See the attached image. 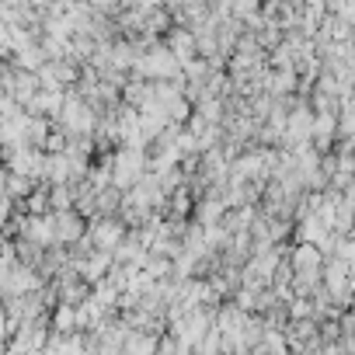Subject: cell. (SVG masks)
I'll list each match as a JSON object with an SVG mask.
<instances>
[{
	"label": "cell",
	"instance_id": "obj_1",
	"mask_svg": "<svg viewBox=\"0 0 355 355\" xmlns=\"http://www.w3.org/2000/svg\"><path fill=\"white\" fill-rule=\"evenodd\" d=\"M178 70H182V67H178V60L164 46V39L153 42L150 49H143L136 56V63L129 67V73L132 77H143V80H171V77H178Z\"/></svg>",
	"mask_w": 355,
	"mask_h": 355
},
{
	"label": "cell",
	"instance_id": "obj_2",
	"mask_svg": "<svg viewBox=\"0 0 355 355\" xmlns=\"http://www.w3.org/2000/svg\"><path fill=\"white\" fill-rule=\"evenodd\" d=\"M56 125H63V132L67 136H91V129H94V122H98V115H94V108L73 91V87H67V94H63V105H60V115L53 119Z\"/></svg>",
	"mask_w": 355,
	"mask_h": 355
},
{
	"label": "cell",
	"instance_id": "obj_3",
	"mask_svg": "<svg viewBox=\"0 0 355 355\" xmlns=\"http://www.w3.org/2000/svg\"><path fill=\"white\" fill-rule=\"evenodd\" d=\"M143 171H146V150H139V146H115L112 150V185L119 192H125Z\"/></svg>",
	"mask_w": 355,
	"mask_h": 355
},
{
	"label": "cell",
	"instance_id": "obj_4",
	"mask_svg": "<svg viewBox=\"0 0 355 355\" xmlns=\"http://www.w3.org/2000/svg\"><path fill=\"white\" fill-rule=\"evenodd\" d=\"M125 230H129V227H125L115 213H108V216H91L87 227H84V234L91 237V244L101 248V251H115L119 241L125 237Z\"/></svg>",
	"mask_w": 355,
	"mask_h": 355
},
{
	"label": "cell",
	"instance_id": "obj_5",
	"mask_svg": "<svg viewBox=\"0 0 355 355\" xmlns=\"http://www.w3.org/2000/svg\"><path fill=\"white\" fill-rule=\"evenodd\" d=\"M49 213H53V237H56V244H73L84 234V227H87V220L77 209H49Z\"/></svg>",
	"mask_w": 355,
	"mask_h": 355
},
{
	"label": "cell",
	"instance_id": "obj_6",
	"mask_svg": "<svg viewBox=\"0 0 355 355\" xmlns=\"http://www.w3.org/2000/svg\"><path fill=\"white\" fill-rule=\"evenodd\" d=\"M164 46L171 49V56L178 60V67L189 63V60L196 56V35H192V28H185V25H171V28L164 32Z\"/></svg>",
	"mask_w": 355,
	"mask_h": 355
},
{
	"label": "cell",
	"instance_id": "obj_7",
	"mask_svg": "<svg viewBox=\"0 0 355 355\" xmlns=\"http://www.w3.org/2000/svg\"><path fill=\"white\" fill-rule=\"evenodd\" d=\"M286 258H289L293 272H320V265H324L320 248H317V244H310V241H293Z\"/></svg>",
	"mask_w": 355,
	"mask_h": 355
},
{
	"label": "cell",
	"instance_id": "obj_8",
	"mask_svg": "<svg viewBox=\"0 0 355 355\" xmlns=\"http://www.w3.org/2000/svg\"><path fill=\"white\" fill-rule=\"evenodd\" d=\"M63 94H67V91H35V94H32V98H28L21 108H25L28 115H42V119H49V122H53V119L60 115Z\"/></svg>",
	"mask_w": 355,
	"mask_h": 355
},
{
	"label": "cell",
	"instance_id": "obj_9",
	"mask_svg": "<svg viewBox=\"0 0 355 355\" xmlns=\"http://www.w3.org/2000/svg\"><path fill=\"white\" fill-rule=\"evenodd\" d=\"M39 91V77H35V70H11V77H8V94L18 101V105H25L32 94Z\"/></svg>",
	"mask_w": 355,
	"mask_h": 355
},
{
	"label": "cell",
	"instance_id": "obj_10",
	"mask_svg": "<svg viewBox=\"0 0 355 355\" xmlns=\"http://www.w3.org/2000/svg\"><path fill=\"white\" fill-rule=\"evenodd\" d=\"M49 331H60V334H67V331H77V306L60 300V303L49 310Z\"/></svg>",
	"mask_w": 355,
	"mask_h": 355
},
{
	"label": "cell",
	"instance_id": "obj_11",
	"mask_svg": "<svg viewBox=\"0 0 355 355\" xmlns=\"http://www.w3.org/2000/svg\"><path fill=\"white\" fill-rule=\"evenodd\" d=\"M42 63H46V53L39 49V42L35 46H21V49L11 53V67H18V70H39Z\"/></svg>",
	"mask_w": 355,
	"mask_h": 355
},
{
	"label": "cell",
	"instance_id": "obj_12",
	"mask_svg": "<svg viewBox=\"0 0 355 355\" xmlns=\"http://www.w3.org/2000/svg\"><path fill=\"white\" fill-rule=\"evenodd\" d=\"M15 254H18V261H21V265H32V268H39V261H42L46 248L18 234V237H15Z\"/></svg>",
	"mask_w": 355,
	"mask_h": 355
},
{
	"label": "cell",
	"instance_id": "obj_13",
	"mask_svg": "<svg viewBox=\"0 0 355 355\" xmlns=\"http://www.w3.org/2000/svg\"><path fill=\"white\" fill-rule=\"evenodd\" d=\"M35 189V178L32 174H15V171H8V182H4V192L15 199V202H21L28 192Z\"/></svg>",
	"mask_w": 355,
	"mask_h": 355
},
{
	"label": "cell",
	"instance_id": "obj_14",
	"mask_svg": "<svg viewBox=\"0 0 355 355\" xmlns=\"http://www.w3.org/2000/svg\"><path fill=\"white\" fill-rule=\"evenodd\" d=\"M139 268H143L150 279H167V275H171V258L146 251V254H143V261H139Z\"/></svg>",
	"mask_w": 355,
	"mask_h": 355
},
{
	"label": "cell",
	"instance_id": "obj_15",
	"mask_svg": "<svg viewBox=\"0 0 355 355\" xmlns=\"http://www.w3.org/2000/svg\"><path fill=\"white\" fill-rule=\"evenodd\" d=\"M49 209H73V182L49 185Z\"/></svg>",
	"mask_w": 355,
	"mask_h": 355
},
{
	"label": "cell",
	"instance_id": "obj_16",
	"mask_svg": "<svg viewBox=\"0 0 355 355\" xmlns=\"http://www.w3.org/2000/svg\"><path fill=\"white\" fill-rule=\"evenodd\" d=\"M164 112H167V122H178V125H185V119L192 115V101H189V98L182 94V98H174V101H171V105H167Z\"/></svg>",
	"mask_w": 355,
	"mask_h": 355
},
{
	"label": "cell",
	"instance_id": "obj_17",
	"mask_svg": "<svg viewBox=\"0 0 355 355\" xmlns=\"http://www.w3.org/2000/svg\"><path fill=\"white\" fill-rule=\"evenodd\" d=\"M67 143H70V136L63 132V125H49V132H46V143H42V150L46 153H60V150H67Z\"/></svg>",
	"mask_w": 355,
	"mask_h": 355
},
{
	"label": "cell",
	"instance_id": "obj_18",
	"mask_svg": "<svg viewBox=\"0 0 355 355\" xmlns=\"http://www.w3.org/2000/svg\"><path fill=\"white\" fill-rule=\"evenodd\" d=\"M286 313H289V317H313L310 296H293V300L286 303Z\"/></svg>",
	"mask_w": 355,
	"mask_h": 355
},
{
	"label": "cell",
	"instance_id": "obj_19",
	"mask_svg": "<svg viewBox=\"0 0 355 355\" xmlns=\"http://www.w3.org/2000/svg\"><path fill=\"white\" fill-rule=\"evenodd\" d=\"M87 4H91L94 11H101V15H108V18H112V15H115L119 8H122V4H119V0H87Z\"/></svg>",
	"mask_w": 355,
	"mask_h": 355
},
{
	"label": "cell",
	"instance_id": "obj_20",
	"mask_svg": "<svg viewBox=\"0 0 355 355\" xmlns=\"http://www.w3.org/2000/svg\"><path fill=\"white\" fill-rule=\"evenodd\" d=\"M11 213H15V199H11L8 192H0V223H4Z\"/></svg>",
	"mask_w": 355,
	"mask_h": 355
},
{
	"label": "cell",
	"instance_id": "obj_21",
	"mask_svg": "<svg viewBox=\"0 0 355 355\" xmlns=\"http://www.w3.org/2000/svg\"><path fill=\"white\" fill-rule=\"evenodd\" d=\"M28 4H32V8H35V11H46V8H49V4H53V0H28Z\"/></svg>",
	"mask_w": 355,
	"mask_h": 355
},
{
	"label": "cell",
	"instance_id": "obj_22",
	"mask_svg": "<svg viewBox=\"0 0 355 355\" xmlns=\"http://www.w3.org/2000/svg\"><path fill=\"white\" fill-rule=\"evenodd\" d=\"M4 182H8V167L0 164V192H4Z\"/></svg>",
	"mask_w": 355,
	"mask_h": 355
},
{
	"label": "cell",
	"instance_id": "obj_23",
	"mask_svg": "<svg viewBox=\"0 0 355 355\" xmlns=\"http://www.w3.org/2000/svg\"><path fill=\"white\" fill-rule=\"evenodd\" d=\"M0 164H4V146H0Z\"/></svg>",
	"mask_w": 355,
	"mask_h": 355
}]
</instances>
